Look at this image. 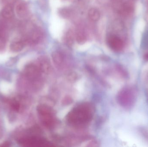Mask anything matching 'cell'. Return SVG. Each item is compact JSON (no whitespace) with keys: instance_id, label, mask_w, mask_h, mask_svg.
Segmentation results:
<instances>
[{"instance_id":"10","label":"cell","mask_w":148,"mask_h":147,"mask_svg":"<svg viewBox=\"0 0 148 147\" xmlns=\"http://www.w3.org/2000/svg\"><path fill=\"white\" fill-rule=\"evenodd\" d=\"M60 15L63 18H69L72 15V12L69 9L67 8H63L60 9L59 11Z\"/></svg>"},{"instance_id":"17","label":"cell","mask_w":148,"mask_h":147,"mask_svg":"<svg viewBox=\"0 0 148 147\" xmlns=\"http://www.w3.org/2000/svg\"><path fill=\"white\" fill-rule=\"evenodd\" d=\"M4 135V129L0 121V140L3 137Z\"/></svg>"},{"instance_id":"1","label":"cell","mask_w":148,"mask_h":147,"mask_svg":"<svg viewBox=\"0 0 148 147\" xmlns=\"http://www.w3.org/2000/svg\"><path fill=\"white\" fill-rule=\"evenodd\" d=\"M124 92L125 105L126 107L130 108L133 106L136 101L137 91L134 87L130 86L126 88Z\"/></svg>"},{"instance_id":"11","label":"cell","mask_w":148,"mask_h":147,"mask_svg":"<svg viewBox=\"0 0 148 147\" xmlns=\"http://www.w3.org/2000/svg\"><path fill=\"white\" fill-rule=\"evenodd\" d=\"M72 107L73 106L71 105H69V106H68V107H66L65 108L63 109L62 110H61L59 113H58L57 116L58 117H59L60 119H62L64 118L68 114L69 112L70 111L71 109H72Z\"/></svg>"},{"instance_id":"19","label":"cell","mask_w":148,"mask_h":147,"mask_svg":"<svg viewBox=\"0 0 148 147\" xmlns=\"http://www.w3.org/2000/svg\"><path fill=\"white\" fill-rule=\"evenodd\" d=\"M146 79H147V81L148 83V72H147V75H146Z\"/></svg>"},{"instance_id":"18","label":"cell","mask_w":148,"mask_h":147,"mask_svg":"<svg viewBox=\"0 0 148 147\" xmlns=\"http://www.w3.org/2000/svg\"><path fill=\"white\" fill-rule=\"evenodd\" d=\"M10 143L9 142H3L1 145H0V146L1 147H8L9 146H10Z\"/></svg>"},{"instance_id":"3","label":"cell","mask_w":148,"mask_h":147,"mask_svg":"<svg viewBox=\"0 0 148 147\" xmlns=\"http://www.w3.org/2000/svg\"><path fill=\"white\" fill-rule=\"evenodd\" d=\"M75 38L79 44H83L87 41V34L82 27L79 26L77 28L75 34Z\"/></svg>"},{"instance_id":"2","label":"cell","mask_w":148,"mask_h":147,"mask_svg":"<svg viewBox=\"0 0 148 147\" xmlns=\"http://www.w3.org/2000/svg\"><path fill=\"white\" fill-rule=\"evenodd\" d=\"M43 37L42 31L39 29L36 28L32 31L29 35L28 40L29 42L33 43H37L41 40Z\"/></svg>"},{"instance_id":"15","label":"cell","mask_w":148,"mask_h":147,"mask_svg":"<svg viewBox=\"0 0 148 147\" xmlns=\"http://www.w3.org/2000/svg\"><path fill=\"white\" fill-rule=\"evenodd\" d=\"M143 10V6L142 3L140 2L137 3L136 9V14L137 15H139L141 14Z\"/></svg>"},{"instance_id":"5","label":"cell","mask_w":148,"mask_h":147,"mask_svg":"<svg viewBox=\"0 0 148 147\" xmlns=\"http://www.w3.org/2000/svg\"><path fill=\"white\" fill-rule=\"evenodd\" d=\"M14 14V9L11 5L5 6L2 10L1 15L6 19H10L13 17Z\"/></svg>"},{"instance_id":"16","label":"cell","mask_w":148,"mask_h":147,"mask_svg":"<svg viewBox=\"0 0 148 147\" xmlns=\"http://www.w3.org/2000/svg\"><path fill=\"white\" fill-rule=\"evenodd\" d=\"M140 133L145 139L148 141V129L146 128L141 129Z\"/></svg>"},{"instance_id":"6","label":"cell","mask_w":148,"mask_h":147,"mask_svg":"<svg viewBox=\"0 0 148 147\" xmlns=\"http://www.w3.org/2000/svg\"><path fill=\"white\" fill-rule=\"evenodd\" d=\"M75 38V35L72 29H69L65 34L64 40L67 44L71 45L73 44Z\"/></svg>"},{"instance_id":"7","label":"cell","mask_w":148,"mask_h":147,"mask_svg":"<svg viewBox=\"0 0 148 147\" xmlns=\"http://www.w3.org/2000/svg\"><path fill=\"white\" fill-rule=\"evenodd\" d=\"M24 47V43L22 41L13 42L10 45V48L11 51L14 52H18L21 51Z\"/></svg>"},{"instance_id":"9","label":"cell","mask_w":148,"mask_h":147,"mask_svg":"<svg viewBox=\"0 0 148 147\" xmlns=\"http://www.w3.org/2000/svg\"><path fill=\"white\" fill-rule=\"evenodd\" d=\"M134 38L136 46L137 47H140L141 45V32L135 28L134 33Z\"/></svg>"},{"instance_id":"12","label":"cell","mask_w":148,"mask_h":147,"mask_svg":"<svg viewBox=\"0 0 148 147\" xmlns=\"http://www.w3.org/2000/svg\"><path fill=\"white\" fill-rule=\"evenodd\" d=\"M146 27V22L143 19H140L137 22L136 26V29L140 32H143L145 29Z\"/></svg>"},{"instance_id":"13","label":"cell","mask_w":148,"mask_h":147,"mask_svg":"<svg viewBox=\"0 0 148 147\" xmlns=\"http://www.w3.org/2000/svg\"><path fill=\"white\" fill-rule=\"evenodd\" d=\"M84 81L83 79H80L77 83L76 88L78 91H83L84 89Z\"/></svg>"},{"instance_id":"8","label":"cell","mask_w":148,"mask_h":147,"mask_svg":"<svg viewBox=\"0 0 148 147\" xmlns=\"http://www.w3.org/2000/svg\"><path fill=\"white\" fill-rule=\"evenodd\" d=\"M16 14L20 17H23L27 12V9L26 5L24 3H19L16 7Z\"/></svg>"},{"instance_id":"4","label":"cell","mask_w":148,"mask_h":147,"mask_svg":"<svg viewBox=\"0 0 148 147\" xmlns=\"http://www.w3.org/2000/svg\"><path fill=\"white\" fill-rule=\"evenodd\" d=\"M88 16L90 20L93 22H97L100 20L101 13L99 9L96 8L92 7L89 9Z\"/></svg>"},{"instance_id":"14","label":"cell","mask_w":148,"mask_h":147,"mask_svg":"<svg viewBox=\"0 0 148 147\" xmlns=\"http://www.w3.org/2000/svg\"><path fill=\"white\" fill-rule=\"evenodd\" d=\"M6 45V40L4 36L0 33V51L4 49Z\"/></svg>"}]
</instances>
